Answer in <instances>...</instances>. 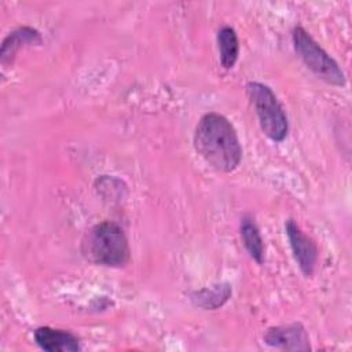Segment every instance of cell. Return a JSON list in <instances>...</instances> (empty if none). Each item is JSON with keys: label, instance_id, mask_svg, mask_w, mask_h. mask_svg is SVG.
Segmentation results:
<instances>
[{"label": "cell", "instance_id": "2", "mask_svg": "<svg viewBox=\"0 0 352 352\" xmlns=\"http://www.w3.org/2000/svg\"><path fill=\"white\" fill-rule=\"evenodd\" d=\"M81 252L88 261L104 267H124L131 258L128 238L114 221L95 224L84 235Z\"/></svg>", "mask_w": 352, "mask_h": 352}, {"label": "cell", "instance_id": "11", "mask_svg": "<svg viewBox=\"0 0 352 352\" xmlns=\"http://www.w3.org/2000/svg\"><path fill=\"white\" fill-rule=\"evenodd\" d=\"M217 45L220 54V63L224 69H231L238 60L239 41L234 28L224 25L217 32Z\"/></svg>", "mask_w": 352, "mask_h": 352}, {"label": "cell", "instance_id": "5", "mask_svg": "<svg viewBox=\"0 0 352 352\" xmlns=\"http://www.w3.org/2000/svg\"><path fill=\"white\" fill-rule=\"evenodd\" d=\"M285 231L300 271L304 274V276H312L318 263V248L315 242L311 236L301 231L293 219L286 220Z\"/></svg>", "mask_w": 352, "mask_h": 352}, {"label": "cell", "instance_id": "10", "mask_svg": "<svg viewBox=\"0 0 352 352\" xmlns=\"http://www.w3.org/2000/svg\"><path fill=\"white\" fill-rule=\"evenodd\" d=\"M239 232L245 249L249 256L257 263H264V242L260 234V230L250 214H243L239 224Z\"/></svg>", "mask_w": 352, "mask_h": 352}, {"label": "cell", "instance_id": "8", "mask_svg": "<svg viewBox=\"0 0 352 352\" xmlns=\"http://www.w3.org/2000/svg\"><path fill=\"white\" fill-rule=\"evenodd\" d=\"M43 37L40 32L30 26H19L15 30L10 32V34L3 40L0 48V62L6 67L10 63L12 65L14 58L19 48L29 44H41Z\"/></svg>", "mask_w": 352, "mask_h": 352}, {"label": "cell", "instance_id": "3", "mask_svg": "<svg viewBox=\"0 0 352 352\" xmlns=\"http://www.w3.org/2000/svg\"><path fill=\"white\" fill-rule=\"evenodd\" d=\"M246 92L258 118L261 131L274 142H283L289 132L287 116L274 91L258 81H250Z\"/></svg>", "mask_w": 352, "mask_h": 352}, {"label": "cell", "instance_id": "7", "mask_svg": "<svg viewBox=\"0 0 352 352\" xmlns=\"http://www.w3.org/2000/svg\"><path fill=\"white\" fill-rule=\"evenodd\" d=\"M33 338L36 344L47 352H77L81 349L77 336L67 330L40 326L34 329Z\"/></svg>", "mask_w": 352, "mask_h": 352}, {"label": "cell", "instance_id": "6", "mask_svg": "<svg viewBox=\"0 0 352 352\" xmlns=\"http://www.w3.org/2000/svg\"><path fill=\"white\" fill-rule=\"evenodd\" d=\"M264 342L270 346L285 351H309V337L305 327L300 322L283 326L270 327L264 337Z\"/></svg>", "mask_w": 352, "mask_h": 352}, {"label": "cell", "instance_id": "1", "mask_svg": "<svg viewBox=\"0 0 352 352\" xmlns=\"http://www.w3.org/2000/svg\"><path fill=\"white\" fill-rule=\"evenodd\" d=\"M197 153L212 168L220 172H232L242 158V147L231 121L216 111L204 114L194 132Z\"/></svg>", "mask_w": 352, "mask_h": 352}, {"label": "cell", "instance_id": "9", "mask_svg": "<svg viewBox=\"0 0 352 352\" xmlns=\"http://www.w3.org/2000/svg\"><path fill=\"white\" fill-rule=\"evenodd\" d=\"M232 289L230 283H216L210 287L195 290L190 294L191 302L202 309H217L223 307L231 297Z\"/></svg>", "mask_w": 352, "mask_h": 352}, {"label": "cell", "instance_id": "4", "mask_svg": "<svg viewBox=\"0 0 352 352\" xmlns=\"http://www.w3.org/2000/svg\"><path fill=\"white\" fill-rule=\"evenodd\" d=\"M293 47L304 65L320 80L336 87H344L346 80L340 65L302 28L296 26L292 33Z\"/></svg>", "mask_w": 352, "mask_h": 352}]
</instances>
